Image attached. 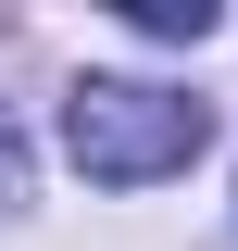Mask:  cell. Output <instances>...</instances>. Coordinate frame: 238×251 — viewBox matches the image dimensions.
Wrapping results in <instances>:
<instances>
[{
    "label": "cell",
    "instance_id": "1",
    "mask_svg": "<svg viewBox=\"0 0 238 251\" xmlns=\"http://www.w3.org/2000/svg\"><path fill=\"white\" fill-rule=\"evenodd\" d=\"M213 138V113L188 88H150V75H75L63 88V151L88 163L100 188H150V176H188Z\"/></svg>",
    "mask_w": 238,
    "mask_h": 251
},
{
    "label": "cell",
    "instance_id": "2",
    "mask_svg": "<svg viewBox=\"0 0 238 251\" xmlns=\"http://www.w3.org/2000/svg\"><path fill=\"white\" fill-rule=\"evenodd\" d=\"M150 38H213V0H138Z\"/></svg>",
    "mask_w": 238,
    "mask_h": 251
},
{
    "label": "cell",
    "instance_id": "3",
    "mask_svg": "<svg viewBox=\"0 0 238 251\" xmlns=\"http://www.w3.org/2000/svg\"><path fill=\"white\" fill-rule=\"evenodd\" d=\"M13 201H25V138L0 126V214H13Z\"/></svg>",
    "mask_w": 238,
    "mask_h": 251
}]
</instances>
